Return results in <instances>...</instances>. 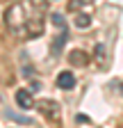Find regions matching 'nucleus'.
I'll list each match as a JSON object with an SVG mask.
<instances>
[{"mask_svg": "<svg viewBox=\"0 0 123 128\" xmlns=\"http://www.w3.org/2000/svg\"><path fill=\"white\" fill-rule=\"evenodd\" d=\"M121 96H123V85H121Z\"/></svg>", "mask_w": 123, "mask_h": 128, "instance_id": "f8f14e48", "label": "nucleus"}, {"mask_svg": "<svg viewBox=\"0 0 123 128\" xmlns=\"http://www.w3.org/2000/svg\"><path fill=\"white\" fill-rule=\"evenodd\" d=\"M89 25H91V16L89 14H75V28L87 30Z\"/></svg>", "mask_w": 123, "mask_h": 128, "instance_id": "1a4fd4ad", "label": "nucleus"}, {"mask_svg": "<svg viewBox=\"0 0 123 128\" xmlns=\"http://www.w3.org/2000/svg\"><path fill=\"white\" fill-rule=\"evenodd\" d=\"M94 57H96V64H98V66L105 69V64H107V46H105V44H98V46H96Z\"/></svg>", "mask_w": 123, "mask_h": 128, "instance_id": "423d86ee", "label": "nucleus"}, {"mask_svg": "<svg viewBox=\"0 0 123 128\" xmlns=\"http://www.w3.org/2000/svg\"><path fill=\"white\" fill-rule=\"evenodd\" d=\"M16 103H18L23 110L34 108V98H32V94H30L27 89H18V92H16Z\"/></svg>", "mask_w": 123, "mask_h": 128, "instance_id": "20e7f679", "label": "nucleus"}, {"mask_svg": "<svg viewBox=\"0 0 123 128\" xmlns=\"http://www.w3.org/2000/svg\"><path fill=\"white\" fill-rule=\"evenodd\" d=\"M46 5L41 0H21L7 7L5 25L21 39H34L43 34L46 25Z\"/></svg>", "mask_w": 123, "mask_h": 128, "instance_id": "f257e3e1", "label": "nucleus"}, {"mask_svg": "<svg viewBox=\"0 0 123 128\" xmlns=\"http://www.w3.org/2000/svg\"><path fill=\"white\" fill-rule=\"evenodd\" d=\"M5 114H7L11 121H16V124H25V126H32V124H34V119H32V117H25V114H16V112H11V110H7Z\"/></svg>", "mask_w": 123, "mask_h": 128, "instance_id": "0eeeda50", "label": "nucleus"}, {"mask_svg": "<svg viewBox=\"0 0 123 128\" xmlns=\"http://www.w3.org/2000/svg\"><path fill=\"white\" fill-rule=\"evenodd\" d=\"M37 108L41 110V114L43 117H48L53 124H62V108H59V103L57 101H48V98H43V101H39L37 103Z\"/></svg>", "mask_w": 123, "mask_h": 128, "instance_id": "f03ea898", "label": "nucleus"}, {"mask_svg": "<svg viewBox=\"0 0 123 128\" xmlns=\"http://www.w3.org/2000/svg\"><path fill=\"white\" fill-rule=\"evenodd\" d=\"M23 76H25V78H32V76H34V69H32V66H23Z\"/></svg>", "mask_w": 123, "mask_h": 128, "instance_id": "9b49d317", "label": "nucleus"}, {"mask_svg": "<svg viewBox=\"0 0 123 128\" xmlns=\"http://www.w3.org/2000/svg\"><path fill=\"white\" fill-rule=\"evenodd\" d=\"M64 44H66V30H62V32H59V37L53 41V55H59V53H62V48H64Z\"/></svg>", "mask_w": 123, "mask_h": 128, "instance_id": "6e6552de", "label": "nucleus"}, {"mask_svg": "<svg viewBox=\"0 0 123 128\" xmlns=\"http://www.w3.org/2000/svg\"><path fill=\"white\" fill-rule=\"evenodd\" d=\"M68 62L73 64V66H87V64H89V55L84 50H73L68 55Z\"/></svg>", "mask_w": 123, "mask_h": 128, "instance_id": "39448f33", "label": "nucleus"}, {"mask_svg": "<svg viewBox=\"0 0 123 128\" xmlns=\"http://www.w3.org/2000/svg\"><path fill=\"white\" fill-rule=\"evenodd\" d=\"M57 87L59 89H73L75 87V73H71V71L57 73Z\"/></svg>", "mask_w": 123, "mask_h": 128, "instance_id": "7ed1b4c3", "label": "nucleus"}, {"mask_svg": "<svg viewBox=\"0 0 123 128\" xmlns=\"http://www.w3.org/2000/svg\"><path fill=\"white\" fill-rule=\"evenodd\" d=\"M50 21H53L55 28H59V32L66 30V21H64V16H62V14H50Z\"/></svg>", "mask_w": 123, "mask_h": 128, "instance_id": "9d476101", "label": "nucleus"}]
</instances>
